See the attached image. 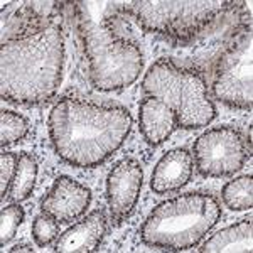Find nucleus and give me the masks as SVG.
I'll return each mask as SVG.
<instances>
[{
    "mask_svg": "<svg viewBox=\"0 0 253 253\" xmlns=\"http://www.w3.org/2000/svg\"><path fill=\"white\" fill-rule=\"evenodd\" d=\"M132 128L128 110L80 98H61L49 113V137L64 162L89 169L108 161Z\"/></svg>",
    "mask_w": 253,
    "mask_h": 253,
    "instance_id": "f257e3e1",
    "label": "nucleus"
},
{
    "mask_svg": "<svg viewBox=\"0 0 253 253\" xmlns=\"http://www.w3.org/2000/svg\"><path fill=\"white\" fill-rule=\"evenodd\" d=\"M253 250V223L242 219L211 236L199 248L203 253H252Z\"/></svg>",
    "mask_w": 253,
    "mask_h": 253,
    "instance_id": "2eb2a0df",
    "label": "nucleus"
},
{
    "mask_svg": "<svg viewBox=\"0 0 253 253\" xmlns=\"http://www.w3.org/2000/svg\"><path fill=\"white\" fill-rule=\"evenodd\" d=\"M194 161L186 149H174L159 161L150 187L157 194H167L184 187L191 181Z\"/></svg>",
    "mask_w": 253,
    "mask_h": 253,
    "instance_id": "ddd939ff",
    "label": "nucleus"
},
{
    "mask_svg": "<svg viewBox=\"0 0 253 253\" xmlns=\"http://www.w3.org/2000/svg\"><path fill=\"white\" fill-rule=\"evenodd\" d=\"M91 203V193L78 181L61 175L54 181L51 191L42 199V213L51 214L59 223H73L86 213Z\"/></svg>",
    "mask_w": 253,
    "mask_h": 253,
    "instance_id": "9d476101",
    "label": "nucleus"
},
{
    "mask_svg": "<svg viewBox=\"0 0 253 253\" xmlns=\"http://www.w3.org/2000/svg\"><path fill=\"white\" fill-rule=\"evenodd\" d=\"M56 19L54 15H44L36 9V3H3L2 7V44L26 39Z\"/></svg>",
    "mask_w": 253,
    "mask_h": 253,
    "instance_id": "9b49d317",
    "label": "nucleus"
},
{
    "mask_svg": "<svg viewBox=\"0 0 253 253\" xmlns=\"http://www.w3.org/2000/svg\"><path fill=\"white\" fill-rule=\"evenodd\" d=\"M221 208L211 194L187 193L161 203L142 224L140 238L170 252L194 248L216 226Z\"/></svg>",
    "mask_w": 253,
    "mask_h": 253,
    "instance_id": "20e7f679",
    "label": "nucleus"
},
{
    "mask_svg": "<svg viewBox=\"0 0 253 253\" xmlns=\"http://www.w3.org/2000/svg\"><path fill=\"white\" fill-rule=\"evenodd\" d=\"M36 177H38V162L29 154H20L19 164L15 169V175L7 193V199L14 203H20L27 199L34 191Z\"/></svg>",
    "mask_w": 253,
    "mask_h": 253,
    "instance_id": "dca6fc26",
    "label": "nucleus"
},
{
    "mask_svg": "<svg viewBox=\"0 0 253 253\" xmlns=\"http://www.w3.org/2000/svg\"><path fill=\"white\" fill-rule=\"evenodd\" d=\"M19 164V157L12 152H2L0 154V198L2 201L7 198L9 187L12 184V179L15 175V169Z\"/></svg>",
    "mask_w": 253,
    "mask_h": 253,
    "instance_id": "412c9836",
    "label": "nucleus"
},
{
    "mask_svg": "<svg viewBox=\"0 0 253 253\" xmlns=\"http://www.w3.org/2000/svg\"><path fill=\"white\" fill-rule=\"evenodd\" d=\"M142 86L149 96L174 110L181 128H203L214 120L216 107L205 78L196 69L177 66L170 59H159L145 73Z\"/></svg>",
    "mask_w": 253,
    "mask_h": 253,
    "instance_id": "39448f33",
    "label": "nucleus"
},
{
    "mask_svg": "<svg viewBox=\"0 0 253 253\" xmlns=\"http://www.w3.org/2000/svg\"><path fill=\"white\" fill-rule=\"evenodd\" d=\"M10 252L12 253H15V252H32V248L31 247H26V245H17V247H14V248H10Z\"/></svg>",
    "mask_w": 253,
    "mask_h": 253,
    "instance_id": "4be33fe9",
    "label": "nucleus"
},
{
    "mask_svg": "<svg viewBox=\"0 0 253 253\" xmlns=\"http://www.w3.org/2000/svg\"><path fill=\"white\" fill-rule=\"evenodd\" d=\"M107 216L101 210L93 211L83 221L76 223L73 228L59 236L54 252L58 253H86L95 252L107 233Z\"/></svg>",
    "mask_w": 253,
    "mask_h": 253,
    "instance_id": "f8f14e48",
    "label": "nucleus"
},
{
    "mask_svg": "<svg viewBox=\"0 0 253 253\" xmlns=\"http://www.w3.org/2000/svg\"><path fill=\"white\" fill-rule=\"evenodd\" d=\"M29 133V122L22 115L15 112H2V133H0V144L2 147L20 142Z\"/></svg>",
    "mask_w": 253,
    "mask_h": 253,
    "instance_id": "a211bd4d",
    "label": "nucleus"
},
{
    "mask_svg": "<svg viewBox=\"0 0 253 253\" xmlns=\"http://www.w3.org/2000/svg\"><path fill=\"white\" fill-rule=\"evenodd\" d=\"M64 38L56 19L26 39L0 46V96L12 103L41 105L63 80Z\"/></svg>",
    "mask_w": 253,
    "mask_h": 253,
    "instance_id": "f03ea898",
    "label": "nucleus"
},
{
    "mask_svg": "<svg viewBox=\"0 0 253 253\" xmlns=\"http://www.w3.org/2000/svg\"><path fill=\"white\" fill-rule=\"evenodd\" d=\"M24 208L20 205H10L2 210V218H0V245L5 247L17 233L19 226L24 221Z\"/></svg>",
    "mask_w": 253,
    "mask_h": 253,
    "instance_id": "6ab92c4d",
    "label": "nucleus"
},
{
    "mask_svg": "<svg viewBox=\"0 0 253 253\" xmlns=\"http://www.w3.org/2000/svg\"><path fill=\"white\" fill-rule=\"evenodd\" d=\"M75 5L95 88L115 91L135 83L144 66L142 52L132 39H120L108 31L105 22L108 2H76Z\"/></svg>",
    "mask_w": 253,
    "mask_h": 253,
    "instance_id": "7ed1b4c3",
    "label": "nucleus"
},
{
    "mask_svg": "<svg viewBox=\"0 0 253 253\" xmlns=\"http://www.w3.org/2000/svg\"><path fill=\"white\" fill-rule=\"evenodd\" d=\"M233 5V2L224 0H140L125 3L124 10L133 15L138 26L147 32L175 41H189Z\"/></svg>",
    "mask_w": 253,
    "mask_h": 253,
    "instance_id": "423d86ee",
    "label": "nucleus"
},
{
    "mask_svg": "<svg viewBox=\"0 0 253 253\" xmlns=\"http://www.w3.org/2000/svg\"><path fill=\"white\" fill-rule=\"evenodd\" d=\"M144 181V170L135 159L117 162L107 179V199L112 219L124 223L132 216Z\"/></svg>",
    "mask_w": 253,
    "mask_h": 253,
    "instance_id": "1a4fd4ad",
    "label": "nucleus"
},
{
    "mask_svg": "<svg viewBox=\"0 0 253 253\" xmlns=\"http://www.w3.org/2000/svg\"><path fill=\"white\" fill-rule=\"evenodd\" d=\"M213 93L216 100L231 108L253 107V32L250 24L236 31L224 49L214 73Z\"/></svg>",
    "mask_w": 253,
    "mask_h": 253,
    "instance_id": "0eeeda50",
    "label": "nucleus"
},
{
    "mask_svg": "<svg viewBox=\"0 0 253 253\" xmlns=\"http://www.w3.org/2000/svg\"><path fill=\"white\" fill-rule=\"evenodd\" d=\"M196 166L205 177H224L238 172L250 157L247 140L233 126H216L193 145Z\"/></svg>",
    "mask_w": 253,
    "mask_h": 253,
    "instance_id": "6e6552de",
    "label": "nucleus"
},
{
    "mask_svg": "<svg viewBox=\"0 0 253 253\" xmlns=\"http://www.w3.org/2000/svg\"><path fill=\"white\" fill-rule=\"evenodd\" d=\"M140 132L150 145H161L179 126L177 115L169 105L157 98L147 96L138 108Z\"/></svg>",
    "mask_w": 253,
    "mask_h": 253,
    "instance_id": "4468645a",
    "label": "nucleus"
},
{
    "mask_svg": "<svg viewBox=\"0 0 253 253\" xmlns=\"http://www.w3.org/2000/svg\"><path fill=\"white\" fill-rule=\"evenodd\" d=\"M32 236L39 247H46V245L52 243L59 236V221L47 213L39 214L32 224Z\"/></svg>",
    "mask_w": 253,
    "mask_h": 253,
    "instance_id": "aec40b11",
    "label": "nucleus"
},
{
    "mask_svg": "<svg viewBox=\"0 0 253 253\" xmlns=\"http://www.w3.org/2000/svg\"><path fill=\"white\" fill-rule=\"evenodd\" d=\"M223 201L233 211H247L253 206V177L242 175V177L230 181L223 187Z\"/></svg>",
    "mask_w": 253,
    "mask_h": 253,
    "instance_id": "f3484780",
    "label": "nucleus"
}]
</instances>
